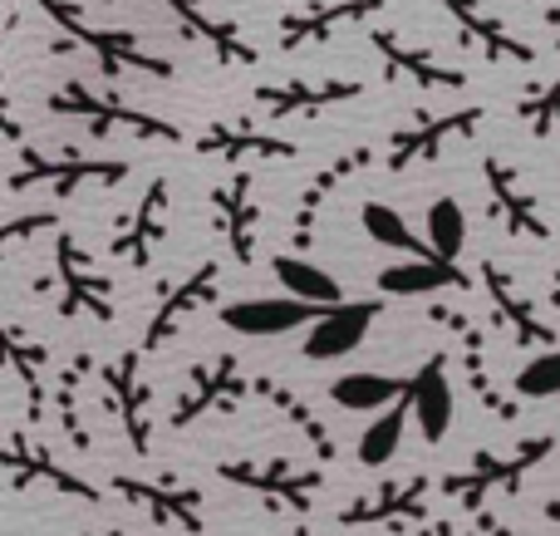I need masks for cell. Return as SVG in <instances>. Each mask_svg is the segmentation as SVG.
<instances>
[{
    "label": "cell",
    "instance_id": "1",
    "mask_svg": "<svg viewBox=\"0 0 560 536\" xmlns=\"http://www.w3.org/2000/svg\"><path fill=\"white\" fill-rule=\"evenodd\" d=\"M551 453H556L551 433H536V439L516 443L506 458H502V453H492V448H482L472 458V468L438 478V492H443V498H453V502H463L467 512H482L487 492H512V498H516V492H522V482H526V473L541 468Z\"/></svg>",
    "mask_w": 560,
    "mask_h": 536
},
{
    "label": "cell",
    "instance_id": "2",
    "mask_svg": "<svg viewBox=\"0 0 560 536\" xmlns=\"http://www.w3.org/2000/svg\"><path fill=\"white\" fill-rule=\"evenodd\" d=\"M35 5L45 10V15L55 20V25L65 30L69 39H79L84 49H94L98 69H104L108 79H118L124 69L173 79V59H158V55H148V49H138V35H133V30H98V25H89V20L79 15V5H69V0H35Z\"/></svg>",
    "mask_w": 560,
    "mask_h": 536
},
{
    "label": "cell",
    "instance_id": "3",
    "mask_svg": "<svg viewBox=\"0 0 560 536\" xmlns=\"http://www.w3.org/2000/svg\"><path fill=\"white\" fill-rule=\"evenodd\" d=\"M49 114H65V118H84L89 133H138V138H163V143H183L167 118L148 114V108H133L114 94H94L84 84H65L45 98Z\"/></svg>",
    "mask_w": 560,
    "mask_h": 536
},
{
    "label": "cell",
    "instance_id": "4",
    "mask_svg": "<svg viewBox=\"0 0 560 536\" xmlns=\"http://www.w3.org/2000/svg\"><path fill=\"white\" fill-rule=\"evenodd\" d=\"M217 478L232 482V488H246L256 498H266L280 512H295L305 517L310 502L325 488V473L319 468H295L290 458H236V463H217Z\"/></svg>",
    "mask_w": 560,
    "mask_h": 536
},
{
    "label": "cell",
    "instance_id": "5",
    "mask_svg": "<svg viewBox=\"0 0 560 536\" xmlns=\"http://www.w3.org/2000/svg\"><path fill=\"white\" fill-rule=\"evenodd\" d=\"M104 389L108 413L128 433V448L148 458L153 453V389L143 380V350H124L114 364H104Z\"/></svg>",
    "mask_w": 560,
    "mask_h": 536
},
{
    "label": "cell",
    "instance_id": "6",
    "mask_svg": "<svg viewBox=\"0 0 560 536\" xmlns=\"http://www.w3.org/2000/svg\"><path fill=\"white\" fill-rule=\"evenodd\" d=\"M128 177L124 158H39V153H20V167L10 173V193L25 187H49L55 197H74L84 183L94 187H118Z\"/></svg>",
    "mask_w": 560,
    "mask_h": 536
},
{
    "label": "cell",
    "instance_id": "7",
    "mask_svg": "<svg viewBox=\"0 0 560 536\" xmlns=\"http://www.w3.org/2000/svg\"><path fill=\"white\" fill-rule=\"evenodd\" d=\"M428 498H433V478L413 473L404 482H374L364 498L339 508V527H404V522H428Z\"/></svg>",
    "mask_w": 560,
    "mask_h": 536
},
{
    "label": "cell",
    "instance_id": "8",
    "mask_svg": "<svg viewBox=\"0 0 560 536\" xmlns=\"http://www.w3.org/2000/svg\"><path fill=\"white\" fill-rule=\"evenodd\" d=\"M114 492L124 502H133V508H143L153 522L202 536V492H197V482H183L173 473H163V478H128V473H118Z\"/></svg>",
    "mask_w": 560,
    "mask_h": 536
},
{
    "label": "cell",
    "instance_id": "9",
    "mask_svg": "<svg viewBox=\"0 0 560 536\" xmlns=\"http://www.w3.org/2000/svg\"><path fill=\"white\" fill-rule=\"evenodd\" d=\"M236 354H217V360H207V364H197L192 370V384H187V394L177 399V409L167 413V423L173 429H192L202 413H232L236 404L246 399V389H256V384H246L242 380V370H236Z\"/></svg>",
    "mask_w": 560,
    "mask_h": 536
},
{
    "label": "cell",
    "instance_id": "10",
    "mask_svg": "<svg viewBox=\"0 0 560 536\" xmlns=\"http://www.w3.org/2000/svg\"><path fill=\"white\" fill-rule=\"evenodd\" d=\"M5 478H10V492H25V488H35V482H45V488H55L59 498H79V502H89V508L104 502V492H98L94 482H84L69 468H59V463L49 458L45 443H30L20 429L5 439Z\"/></svg>",
    "mask_w": 560,
    "mask_h": 536
},
{
    "label": "cell",
    "instance_id": "11",
    "mask_svg": "<svg viewBox=\"0 0 560 536\" xmlns=\"http://www.w3.org/2000/svg\"><path fill=\"white\" fill-rule=\"evenodd\" d=\"M374 10H384V0H335V5H295L276 20V49L295 55L310 45H329L345 25H359Z\"/></svg>",
    "mask_w": 560,
    "mask_h": 536
},
{
    "label": "cell",
    "instance_id": "12",
    "mask_svg": "<svg viewBox=\"0 0 560 536\" xmlns=\"http://www.w3.org/2000/svg\"><path fill=\"white\" fill-rule=\"evenodd\" d=\"M55 271H59V281H65V301H59L65 321L69 315H89V321H98V325H114L118 305H114V295H108V281L89 271L84 246L69 232H59V242H55Z\"/></svg>",
    "mask_w": 560,
    "mask_h": 536
},
{
    "label": "cell",
    "instance_id": "13",
    "mask_svg": "<svg viewBox=\"0 0 560 536\" xmlns=\"http://www.w3.org/2000/svg\"><path fill=\"white\" fill-rule=\"evenodd\" d=\"M482 124V108H453V114H438V118H418L413 128H394L384 143V167L388 173H408L413 163H428L438 158V148L447 143V133H472Z\"/></svg>",
    "mask_w": 560,
    "mask_h": 536
},
{
    "label": "cell",
    "instance_id": "14",
    "mask_svg": "<svg viewBox=\"0 0 560 536\" xmlns=\"http://www.w3.org/2000/svg\"><path fill=\"white\" fill-rule=\"evenodd\" d=\"M369 45L384 59V79L388 84H413V89H467V74L443 59H433L428 49H413L394 35V30H374Z\"/></svg>",
    "mask_w": 560,
    "mask_h": 536
},
{
    "label": "cell",
    "instance_id": "15",
    "mask_svg": "<svg viewBox=\"0 0 560 536\" xmlns=\"http://www.w3.org/2000/svg\"><path fill=\"white\" fill-rule=\"evenodd\" d=\"M217 281H222V261H202L187 281H177V286H163V301H158V311H153V321H148V330H143V345L138 350L143 354H153L158 345H167L177 335V325L187 321V315L197 311V305H207L217 295Z\"/></svg>",
    "mask_w": 560,
    "mask_h": 536
},
{
    "label": "cell",
    "instance_id": "16",
    "mask_svg": "<svg viewBox=\"0 0 560 536\" xmlns=\"http://www.w3.org/2000/svg\"><path fill=\"white\" fill-rule=\"evenodd\" d=\"M364 89L369 84H359V79H329V84H305V79H295V84H261L252 98L271 124H280V118L325 114V108H335V104L364 98Z\"/></svg>",
    "mask_w": 560,
    "mask_h": 536
},
{
    "label": "cell",
    "instance_id": "17",
    "mask_svg": "<svg viewBox=\"0 0 560 536\" xmlns=\"http://www.w3.org/2000/svg\"><path fill=\"white\" fill-rule=\"evenodd\" d=\"M477 276H482L487 295H492V305H497V321L512 330L516 345H526V350H556V325H546L541 315H536V305L516 291V281L502 271V266L482 261V271Z\"/></svg>",
    "mask_w": 560,
    "mask_h": 536
},
{
    "label": "cell",
    "instance_id": "18",
    "mask_svg": "<svg viewBox=\"0 0 560 536\" xmlns=\"http://www.w3.org/2000/svg\"><path fill=\"white\" fill-rule=\"evenodd\" d=\"M433 321H443L447 330L463 340V374H467V389L477 394V404H487V413L502 423H516L522 419V409L516 404H506V394L497 389L492 370H487V350H482V330H477L472 321H467L463 311H447V305H433Z\"/></svg>",
    "mask_w": 560,
    "mask_h": 536
},
{
    "label": "cell",
    "instance_id": "19",
    "mask_svg": "<svg viewBox=\"0 0 560 536\" xmlns=\"http://www.w3.org/2000/svg\"><path fill=\"white\" fill-rule=\"evenodd\" d=\"M378 311H384L378 301H345V305H335V311H325L319 325H310L305 360L325 364V360H345V354H354L359 345H364L369 325L378 321Z\"/></svg>",
    "mask_w": 560,
    "mask_h": 536
},
{
    "label": "cell",
    "instance_id": "20",
    "mask_svg": "<svg viewBox=\"0 0 560 536\" xmlns=\"http://www.w3.org/2000/svg\"><path fill=\"white\" fill-rule=\"evenodd\" d=\"M167 193H173V187H167V177H153V183H148L143 202L133 207V217L114 226V242H108V256H114V261H128V266H138V271L153 261V246L163 242Z\"/></svg>",
    "mask_w": 560,
    "mask_h": 536
},
{
    "label": "cell",
    "instance_id": "21",
    "mask_svg": "<svg viewBox=\"0 0 560 536\" xmlns=\"http://www.w3.org/2000/svg\"><path fill=\"white\" fill-rule=\"evenodd\" d=\"M197 153L246 167L256 158H300V143L295 138L266 133V128H252V124H207V133L197 138Z\"/></svg>",
    "mask_w": 560,
    "mask_h": 536
},
{
    "label": "cell",
    "instance_id": "22",
    "mask_svg": "<svg viewBox=\"0 0 560 536\" xmlns=\"http://www.w3.org/2000/svg\"><path fill=\"white\" fill-rule=\"evenodd\" d=\"M447 15L457 20L463 39H472V49H482L487 59H516V65H536V49L526 39H516L482 0H438Z\"/></svg>",
    "mask_w": 560,
    "mask_h": 536
},
{
    "label": "cell",
    "instance_id": "23",
    "mask_svg": "<svg viewBox=\"0 0 560 536\" xmlns=\"http://www.w3.org/2000/svg\"><path fill=\"white\" fill-rule=\"evenodd\" d=\"M413 419L423 443H443L453 429V384H447V354L433 350L423 364L413 370Z\"/></svg>",
    "mask_w": 560,
    "mask_h": 536
},
{
    "label": "cell",
    "instance_id": "24",
    "mask_svg": "<svg viewBox=\"0 0 560 536\" xmlns=\"http://www.w3.org/2000/svg\"><path fill=\"white\" fill-rule=\"evenodd\" d=\"M374 158H378L374 143H359V148H349V153H339L329 167H319L315 183L300 193V207H295V226H290V246H295V252H305V246H310V232H315V212L329 202V193H335L345 177H354L359 167H369Z\"/></svg>",
    "mask_w": 560,
    "mask_h": 536
},
{
    "label": "cell",
    "instance_id": "25",
    "mask_svg": "<svg viewBox=\"0 0 560 536\" xmlns=\"http://www.w3.org/2000/svg\"><path fill=\"white\" fill-rule=\"evenodd\" d=\"M482 177H487V187H492L497 217L506 222V232H512V236H536V242H551V222L536 212V197L522 193L516 173L502 163V158H487V163H482Z\"/></svg>",
    "mask_w": 560,
    "mask_h": 536
},
{
    "label": "cell",
    "instance_id": "26",
    "mask_svg": "<svg viewBox=\"0 0 560 536\" xmlns=\"http://www.w3.org/2000/svg\"><path fill=\"white\" fill-rule=\"evenodd\" d=\"M252 187H256V173H236L226 187H217L212 202H217V217H222V232H226V246L242 266H252L256 256V222H261V207L252 202Z\"/></svg>",
    "mask_w": 560,
    "mask_h": 536
},
{
    "label": "cell",
    "instance_id": "27",
    "mask_svg": "<svg viewBox=\"0 0 560 536\" xmlns=\"http://www.w3.org/2000/svg\"><path fill=\"white\" fill-rule=\"evenodd\" d=\"M167 10H173L177 20H183V30L192 39H202L207 49L217 55V65H261V49H252L242 39V30L232 25V20H212L202 10V0H163Z\"/></svg>",
    "mask_w": 560,
    "mask_h": 536
},
{
    "label": "cell",
    "instance_id": "28",
    "mask_svg": "<svg viewBox=\"0 0 560 536\" xmlns=\"http://www.w3.org/2000/svg\"><path fill=\"white\" fill-rule=\"evenodd\" d=\"M319 305L310 301H236L222 305V325L236 335H285L295 325H319Z\"/></svg>",
    "mask_w": 560,
    "mask_h": 536
},
{
    "label": "cell",
    "instance_id": "29",
    "mask_svg": "<svg viewBox=\"0 0 560 536\" xmlns=\"http://www.w3.org/2000/svg\"><path fill=\"white\" fill-rule=\"evenodd\" d=\"M252 384H256V394H261V399H266V404H271V409L280 413V419L290 423V429H295V433H305V439H310V448L319 453V463H335V458H339V443H335V433L325 429V419H319V413L310 409V404L300 399L295 389H290V384L271 380V374H256Z\"/></svg>",
    "mask_w": 560,
    "mask_h": 536
},
{
    "label": "cell",
    "instance_id": "30",
    "mask_svg": "<svg viewBox=\"0 0 560 536\" xmlns=\"http://www.w3.org/2000/svg\"><path fill=\"white\" fill-rule=\"evenodd\" d=\"M413 394V380H398V374H345V380L329 384V399L345 413H369V409H394L398 399Z\"/></svg>",
    "mask_w": 560,
    "mask_h": 536
},
{
    "label": "cell",
    "instance_id": "31",
    "mask_svg": "<svg viewBox=\"0 0 560 536\" xmlns=\"http://www.w3.org/2000/svg\"><path fill=\"white\" fill-rule=\"evenodd\" d=\"M443 286L472 291V276L447 266V261H408V266L378 271V291L384 295H433V291H443Z\"/></svg>",
    "mask_w": 560,
    "mask_h": 536
},
{
    "label": "cell",
    "instance_id": "32",
    "mask_svg": "<svg viewBox=\"0 0 560 536\" xmlns=\"http://www.w3.org/2000/svg\"><path fill=\"white\" fill-rule=\"evenodd\" d=\"M271 271H276V281L290 291V301H310V305H319V311H335V305H345V291H339V281L329 271H319V266H310L305 256H276Z\"/></svg>",
    "mask_w": 560,
    "mask_h": 536
},
{
    "label": "cell",
    "instance_id": "33",
    "mask_svg": "<svg viewBox=\"0 0 560 536\" xmlns=\"http://www.w3.org/2000/svg\"><path fill=\"white\" fill-rule=\"evenodd\" d=\"M5 360L15 370V380L25 384V399H30V419H45V380H39V364L49 360V350L39 340H30L20 325H5Z\"/></svg>",
    "mask_w": 560,
    "mask_h": 536
},
{
    "label": "cell",
    "instance_id": "34",
    "mask_svg": "<svg viewBox=\"0 0 560 536\" xmlns=\"http://www.w3.org/2000/svg\"><path fill=\"white\" fill-rule=\"evenodd\" d=\"M408 413H413V399H398L394 409H384L374 423L364 429V439H359L354 458L364 463V468H384V463H394L398 443H404V429H408Z\"/></svg>",
    "mask_w": 560,
    "mask_h": 536
},
{
    "label": "cell",
    "instance_id": "35",
    "mask_svg": "<svg viewBox=\"0 0 560 536\" xmlns=\"http://www.w3.org/2000/svg\"><path fill=\"white\" fill-rule=\"evenodd\" d=\"M359 222H364V232L374 236L378 246H394V252L413 256V261H438V252H433V246H423L413 232H408V222L394 212V207H384V202H364Z\"/></svg>",
    "mask_w": 560,
    "mask_h": 536
},
{
    "label": "cell",
    "instance_id": "36",
    "mask_svg": "<svg viewBox=\"0 0 560 536\" xmlns=\"http://www.w3.org/2000/svg\"><path fill=\"white\" fill-rule=\"evenodd\" d=\"M428 236H433L438 261L457 266L463 242H467V217H463V207H457V197H438V202L428 207Z\"/></svg>",
    "mask_w": 560,
    "mask_h": 536
},
{
    "label": "cell",
    "instance_id": "37",
    "mask_svg": "<svg viewBox=\"0 0 560 536\" xmlns=\"http://www.w3.org/2000/svg\"><path fill=\"white\" fill-rule=\"evenodd\" d=\"M516 118L532 128V138H551L560 133V79L551 84H532L516 98Z\"/></svg>",
    "mask_w": 560,
    "mask_h": 536
},
{
    "label": "cell",
    "instance_id": "38",
    "mask_svg": "<svg viewBox=\"0 0 560 536\" xmlns=\"http://www.w3.org/2000/svg\"><path fill=\"white\" fill-rule=\"evenodd\" d=\"M84 364L89 360H79L74 354V364H65V374H59V394H55V413H59V423H65V439H69V448H79V453L94 448V443H89V429L79 423V399H74Z\"/></svg>",
    "mask_w": 560,
    "mask_h": 536
},
{
    "label": "cell",
    "instance_id": "39",
    "mask_svg": "<svg viewBox=\"0 0 560 536\" xmlns=\"http://www.w3.org/2000/svg\"><path fill=\"white\" fill-rule=\"evenodd\" d=\"M516 394L522 399H551V394H560V350H546L532 364H522L516 370Z\"/></svg>",
    "mask_w": 560,
    "mask_h": 536
},
{
    "label": "cell",
    "instance_id": "40",
    "mask_svg": "<svg viewBox=\"0 0 560 536\" xmlns=\"http://www.w3.org/2000/svg\"><path fill=\"white\" fill-rule=\"evenodd\" d=\"M39 226H59V212H39V217H10L5 222V242H20L25 232H39Z\"/></svg>",
    "mask_w": 560,
    "mask_h": 536
},
{
    "label": "cell",
    "instance_id": "41",
    "mask_svg": "<svg viewBox=\"0 0 560 536\" xmlns=\"http://www.w3.org/2000/svg\"><path fill=\"white\" fill-rule=\"evenodd\" d=\"M472 527L482 532V536H522V532H512L502 517H497V512H487V508H482V512H472Z\"/></svg>",
    "mask_w": 560,
    "mask_h": 536
},
{
    "label": "cell",
    "instance_id": "42",
    "mask_svg": "<svg viewBox=\"0 0 560 536\" xmlns=\"http://www.w3.org/2000/svg\"><path fill=\"white\" fill-rule=\"evenodd\" d=\"M541 20H546V25H551V30H556L551 49H556V55H560V5H551V10H541Z\"/></svg>",
    "mask_w": 560,
    "mask_h": 536
},
{
    "label": "cell",
    "instance_id": "43",
    "mask_svg": "<svg viewBox=\"0 0 560 536\" xmlns=\"http://www.w3.org/2000/svg\"><path fill=\"white\" fill-rule=\"evenodd\" d=\"M418 536H463V532H457L453 522H428V527L418 532Z\"/></svg>",
    "mask_w": 560,
    "mask_h": 536
},
{
    "label": "cell",
    "instance_id": "44",
    "mask_svg": "<svg viewBox=\"0 0 560 536\" xmlns=\"http://www.w3.org/2000/svg\"><path fill=\"white\" fill-rule=\"evenodd\" d=\"M79 536H133V532H124V527H98V532H79Z\"/></svg>",
    "mask_w": 560,
    "mask_h": 536
},
{
    "label": "cell",
    "instance_id": "45",
    "mask_svg": "<svg viewBox=\"0 0 560 536\" xmlns=\"http://www.w3.org/2000/svg\"><path fill=\"white\" fill-rule=\"evenodd\" d=\"M541 512H546L551 522H560V498H546V508H541Z\"/></svg>",
    "mask_w": 560,
    "mask_h": 536
},
{
    "label": "cell",
    "instance_id": "46",
    "mask_svg": "<svg viewBox=\"0 0 560 536\" xmlns=\"http://www.w3.org/2000/svg\"><path fill=\"white\" fill-rule=\"evenodd\" d=\"M551 286H556V291H551V305H560V266H556V281H551Z\"/></svg>",
    "mask_w": 560,
    "mask_h": 536
},
{
    "label": "cell",
    "instance_id": "47",
    "mask_svg": "<svg viewBox=\"0 0 560 536\" xmlns=\"http://www.w3.org/2000/svg\"><path fill=\"white\" fill-rule=\"evenodd\" d=\"M295 536H315V532H310V522H295Z\"/></svg>",
    "mask_w": 560,
    "mask_h": 536
},
{
    "label": "cell",
    "instance_id": "48",
    "mask_svg": "<svg viewBox=\"0 0 560 536\" xmlns=\"http://www.w3.org/2000/svg\"><path fill=\"white\" fill-rule=\"evenodd\" d=\"M526 5H541V0H526Z\"/></svg>",
    "mask_w": 560,
    "mask_h": 536
},
{
    "label": "cell",
    "instance_id": "49",
    "mask_svg": "<svg viewBox=\"0 0 560 536\" xmlns=\"http://www.w3.org/2000/svg\"><path fill=\"white\" fill-rule=\"evenodd\" d=\"M98 5H114V0H98Z\"/></svg>",
    "mask_w": 560,
    "mask_h": 536
}]
</instances>
